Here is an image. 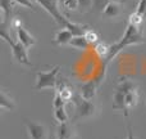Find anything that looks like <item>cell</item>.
I'll return each instance as SVG.
<instances>
[{
	"instance_id": "cell-1",
	"label": "cell",
	"mask_w": 146,
	"mask_h": 139,
	"mask_svg": "<svg viewBox=\"0 0 146 139\" xmlns=\"http://www.w3.org/2000/svg\"><path fill=\"white\" fill-rule=\"evenodd\" d=\"M145 41V38L142 35L141 30L139 26H135L132 23H127L126 26V31H124L123 36L119 39L117 43H114L113 45H110L109 49V54L105 58V63L113 61V58H115L123 49H126L127 46L131 45H137V44H142Z\"/></svg>"
},
{
	"instance_id": "cell-2",
	"label": "cell",
	"mask_w": 146,
	"mask_h": 139,
	"mask_svg": "<svg viewBox=\"0 0 146 139\" xmlns=\"http://www.w3.org/2000/svg\"><path fill=\"white\" fill-rule=\"evenodd\" d=\"M0 36H1L3 41L8 44L12 49V56L18 63L25 64L27 67H32V63H31L30 58H28V53H27V48H26L23 44H21L19 41H14L12 38L9 36V34L7 32V30L1 28V32H0Z\"/></svg>"
},
{
	"instance_id": "cell-3",
	"label": "cell",
	"mask_w": 146,
	"mask_h": 139,
	"mask_svg": "<svg viewBox=\"0 0 146 139\" xmlns=\"http://www.w3.org/2000/svg\"><path fill=\"white\" fill-rule=\"evenodd\" d=\"M60 67L55 66L49 71H37L36 72V84L35 90H44V89H56L58 84V75Z\"/></svg>"
},
{
	"instance_id": "cell-4",
	"label": "cell",
	"mask_w": 146,
	"mask_h": 139,
	"mask_svg": "<svg viewBox=\"0 0 146 139\" xmlns=\"http://www.w3.org/2000/svg\"><path fill=\"white\" fill-rule=\"evenodd\" d=\"M73 104H74V119L80 120H87L91 119L96 115V106L91 101H87L83 97H81V94H76L72 99Z\"/></svg>"
},
{
	"instance_id": "cell-5",
	"label": "cell",
	"mask_w": 146,
	"mask_h": 139,
	"mask_svg": "<svg viewBox=\"0 0 146 139\" xmlns=\"http://www.w3.org/2000/svg\"><path fill=\"white\" fill-rule=\"evenodd\" d=\"M37 4H40L51 17L54 18L56 23H59L60 26H63V28L66 27V25L68 23V19L63 15V13L59 10L58 7V0H35Z\"/></svg>"
},
{
	"instance_id": "cell-6",
	"label": "cell",
	"mask_w": 146,
	"mask_h": 139,
	"mask_svg": "<svg viewBox=\"0 0 146 139\" xmlns=\"http://www.w3.org/2000/svg\"><path fill=\"white\" fill-rule=\"evenodd\" d=\"M25 126H26V130H27L28 139H49L48 128L44 124L26 119Z\"/></svg>"
},
{
	"instance_id": "cell-7",
	"label": "cell",
	"mask_w": 146,
	"mask_h": 139,
	"mask_svg": "<svg viewBox=\"0 0 146 139\" xmlns=\"http://www.w3.org/2000/svg\"><path fill=\"white\" fill-rule=\"evenodd\" d=\"M15 4H17L15 0H0V8H1V12H3L1 28H4V30H7V26L12 21Z\"/></svg>"
},
{
	"instance_id": "cell-8",
	"label": "cell",
	"mask_w": 146,
	"mask_h": 139,
	"mask_svg": "<svg viewBox=\"0 0 146 139\" xmlns=\"http://www.w3.org/2000/svg\"><path fill=\"white\" fill-rule=\"evenodd\" d=\"M98 81L95 79L92 80H88L86 83H83L80 88V94L81 97H83L87 101H92V98H95L96 91H98Z\"/></svg>"
},
{
	"instance_id": "cell-9",
	"label": "cell",
	"mask_w": 146,
	"mask_h": 139,
	"mask_svg": "<svg viewBox=\"0 0 146 139\" xmlns=\"http://www.w3.org/2000/svg\"><path fill=\"white\" fill-rule=\"evenodd\" d=\"M17 39H18V41H19L21 44H23L27 49L36 44L35 36H33L30 31L26 30L25 27H22V26H21L19 28H17Z\"/></svg>"
},
{
	"instance_id": "cell-10",
	"label": "cell",
	"mask_w": 146,
	"mask_h": 139,
	"mask_svg": "<svg viewBox=\"0 0 146 139\" xmlns=\"http://www.w3.org/2000/svg\"><path fill=\"white\" fill-rule=\"evenodd\" d=\"M139 91H137V89H135V90L129 91V93L126 94V112H124V116H128L129 115V111H131L132 108H135V107L137 106V103H139Z\"/></svg>"
},
{
	"instance_id": "cell-11",
	"label": "cell",
	"mask_w": 146,
	"mask_h": 139,
	"mask_svg": "<svg viewBox=\"0 0 146 139\" xmlns=\"http://www.w3.org/2000/svg\"><path fill=\"white\" fill-rule=\"evenodd\" d=\"M104 15L108 18H118L119 15L122 14V9H121V5L117 1H109L108 5L105 7V9L103 10Z\"/></svg>"
},
{
	"instance_id": "cell-12",
	"label": "cell",
	"mask_w": 146,
	"mask_h": 139,
	"mask_svg": "<svg viewBox=\"0 0 146 139\" xmlns=\"http://www.w3.org/2000/svg\"><path fill=\"white\" fill-rule=\"evenodd\" d=\"M73 39V34L67 28H62L58 32L55 34V38H54V41H55L58 45H69L71 40Z\"/></svg>"
},
{
	"instance_id": "cell-13",
	"label": "cell",
	"mask_w": 146,
	"mask_h": 139,
	"mask_svg": "<svg viewBox=\"0 0 146 139\" xmlns=\"http://www.w3.org/2000/svg\"><path fill=\"white\" fill-rule=\"evenodd\" d=\"M113 108L114 109H122L123 115L126 112V94L123 91L115 89L113 94Z\"/></svg>"
},
{
	"instance_id": "cell-14",
	"label": "cell",
	"mask_w": 146,
	"mask_h": 139,
	"mask_svg": "<svg viewBox=\"0 0 146 139\" xmlns=\"http://www.w3.org/2000/svg\"><path fill=\"white\" fill-rule=\"evenodd\" d=\"M0 108H1V111H5V109L12 111V109L15 108V102L13 101L12 97L5 91V89L1 90V95H0Z\"/></svg>"
},
{
	"instance_id": "cell-15",
	"label": "cell",
	"mask_w": 146,
	"mask_h": 139,
	"mask_svg": "<svg viewBox=\"0 0 146 139\" xmlns=\"http://www.w3.org/2000/svg\"><path fill=\"white\" fill-rule=\"evenodd\" d=\"M64 28L71 31L73 34V36H80V35H85L86 31H87L90 27H88L87 25H80V23H74V22L68 21V23L66 25Z\"/></svg>"
},
{
	"instance_id": "cell-16",
	"label": "cell",
	"mask_w": 146,
	"mask_h": 139,
	"mask_svg": "<svg viewBox=\"0 0 146 139\" xmlns=\"http://www.w3.org/2000/svg\"><path fill=\"white\" fill-rule=\"evenodd\" d=\"M69 45L74 49H78V50H86L90 46V43L85 38V35H80V36H73Z\"/></svg>"
},
{
	"instance_id": "cell-17",
	"label": "cell",
	"mask_w": 146,
	"mask_h": 139,
	"mask_svg": "<svg viewBox=\"0 0 146 139\" xmlns=\"http://www.w3.org/2000/svg\"><path fill=\"white\" fill-rule=\"evenodd\" d=\"M54 119L59 122V124H64L68 122V113L66 111V107H60V108H54Z\"/></svg>"
},
{
	"instance_id": "cell-18",
	"label": "cell",
	"mask_w": 146,
	"mask_h": 139,
	"mask_svg": "<svg viewBox=\"0 0 146 139\" xmlns=\"http://www.w3.org/2000/svg\"><path fill=\"white\" fill-rule=\"evenodd\" d=\"M94 49H95V53L98 54L99 57H101V58H106L108 57V54H109V49H110V46H108L106 44H104V43H99V44H96L95 46H94Z\"/></svg>"
},
{
	"instance_id": "cell-19",
	"label": "cell",
	"mask_w": 146,
	"mask_h": 139,
	"mask_svg": "<svg viewBox=\"0 0 146 139\" xmlns=\"http://www.w3.org/2000/svg\"><path fill=\"white\" fill-rule=\"evenodd\" d=\"M94 8V0H78V10L81 13L90 12Z\"/></svg>"
},
{
	"instance_id": "cell-20",
	"label": "cell",
	"mask_w": 146,
	"mask_h": 139,
	"mask_svg": "<svg viewBox=\"0 0 146 139\" xmlns=\"http://www.w3.org/2000/svg\"><path fill=\"white\" fill-rule=\"evenodd\" d=\"M85 38L87 39V41L90 43V45H94V46H95L96 44L100 43V40H99V35H98V34H96L94 30H90V28L86 31Z\"/></svg>"
},
{
	"instance_id": "cell-21",
	"label": "cell",
	"mask_w": 146,
	"mask_h": 139,
	"mask_svg": "<svg viewBox=\"0 0 146 139\" xmlns=\"http://www.w3.org/2000/svg\"><path fill=\"white\" fill-rule=\"evenodd\" d=\"M66 104H67V102L63 99V97H62L58 91H55V94H54V99H53V108L66 107Z\"/></svg>"
},
{
	"instance_id": "cell-22",
	"label": "cell",
	"mask_w": 146,
	"mask_h": 139,
	"mask_svg": "<svg viewBox=\"0 0 146 139\" xmlns=\"http://www.w3.org/2000/svg\"><path fill=\"white\" fill-rule=\"evenodd\" d=\"M62 4L67 10L78 9V0H62Z\"/></svg>"
},
{
	"instance_id": "cell-23",
	"label": "cell",
	"mask_w": 146,
	"mask_h": 139,
	"mask_svg": "<svg viewBox=\"0 0 146 139\" xmlns=\"http://www.w3.org/2000/svg\"><path fill=\"white\" fill-rule=\"evenodd\" d=\"M136 13L140 15V17H142L144 19H146V0H140L139 1Z\"/></svg>"
},
{
	"instance_id": "cell-24",
	"label": "cell",
	"mask_w": 146,
	"mask_h": 139,
	"mask_svg": "<svg viewBox=\"0 0 146 139\" xmlns=\"http://www.w3.org/2000/svg\"><path fill=\"white\" fill-rule=\"evenodd\" d=\"M128 22H129V23H132V25H135V26H139V27H140V25H141V23L144 22V18L140 17V15L137 14L136 12H135V13H132V14L129 15Z\"/></svg>"
},
{
	"instance_id": "cell-25",
	"label": "cell",
	"mask_w": 146,
	"mask_h": 139,
	"mask_svg": "<svg viewBox=\"0 0 146 139\" xmlns=\"http://www.w3.org/2000/svg\"><path fill=\"white\" fill-rule=\"evenodd\" d=\"M109 1H110V0H94V7H95L96 9H99V10L103 12V10L105 9V7L108 5Z\"/></svg>"
},
{
	"instance_id": "cell-26",
	"label": "cell",
	"mask_w": 146,
	"mask_h": 139,
	"mask_svg": "<svg viewBox=\"0 0 146 139\" xmlns=\"http://www.w3.org/2000/svg\"><path fill=\"white\" fill-rule=\"evenodd\" d=\"M18 5H22V7L30 8V9H33V4L31 3V0H15Z\"/></svg>"
},
{
	"instance_id": "cell-27",
	"label": "cell",
	"mask_w": 146,
	"mask_h": 139,
	"mask_svg": "<svg viewBox=\"0 0 146 139\" xmlns=\"http://www.w3.org/2000/svg\"><path fill=\"white\" fill-rule=\"evenodd\" d=\"M126 139H135L133 138V132H132L131 126H128V133H127V138Z\"/></svg>"
},
{
	"instance_id": "cell-28",
	"label": "cell",
	"mask_w": 146,
	"mask_h": 139,
	"mask_svg": "<svg viewBox=\"0 0 146 139\" xmlns=\"http://www.w3.org/2000/svg\"><path fill=\"white\" fill-rule=\"evenodd\" d=\"M111 1H117V3H122V1H124V0H111Z\"/></svg>"
},
{
	"instance_id": "cell-29",
	"label": "cell",
	"mask_w": 146,
	"mask_h": 139,
	"mask_svg": "<svg viewBox=\"0 0 146 139\" xmlns=\"http://www.w3.org/2000/svg\"><path fill=\"white\" fill-rule=\"evenodd\" d=\"M69 139H78L77 137H76V135H73V137H71V138H69Z\"/></svg>"
},
{
	"instance_id": "cell-30",
	"label": "cell",
	"mask_w": 146,
	"mask_h": 139,
	"mask_svg": "<svg viewBox=\"0 0 146 139\" xmlns=\"http://www.w3.org/2000/svg\"><path fill=\"white\" fill-rule=\"evenodd\" d=\"M59 1H60V3H62V0H59Z\"/></svg>"
}]
</instances>
